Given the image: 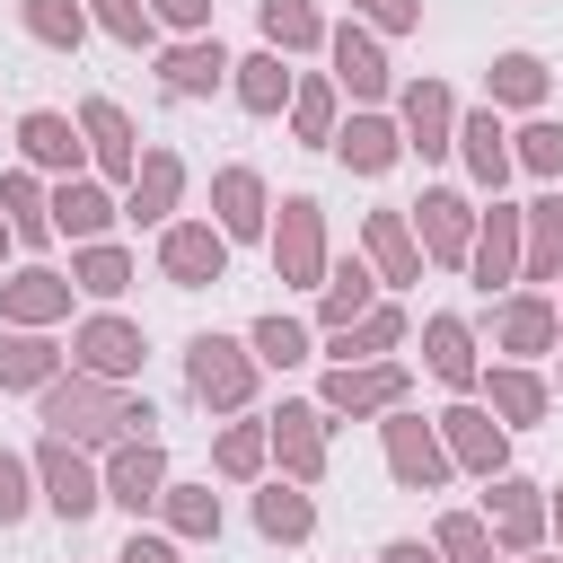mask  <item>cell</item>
Listing matches in <instances>:
<instances>
[{
    "mask_svg": "<svg viewBox=\"0 0 563 563\" xmlns=\"http://www.w3.org/2000/svg\"><path fill=\"white\" fill-rule=\"evenodd\" d=\"M44 422H53V440H70V449H88V440H106V449H114V440H150V422H158V413H150L141 396H123V387H106V378H79V369H70V378H53V387H44Z\"/></svg>",
    "mask_w": 563,
    "mask_h": 563,
    "instance_id": "obj_1",
    "label": "cell"
},
{
    "mask_svg": "<svg viewBox=\"0 0 563 563\" xmlns=\"http://www.w3.org/2000/svg\"><path fill=\"white\" fill-rule=\"evenodd\" d=\"M185 387H194V405L238 413V405L255 396V352L229 343V334H194V343H185Z\"/></svg>",
    "mask_w": 563,
    "mask_h": 563,
    "instance_id": "obj_2",
    "label": "cell"
},
{
    "mask_svg": "<svg viewBox=\"0 0 563 563\" xmlns=\"http://www.w3.org/2000/svg\"><path fill=\"white\" fill-rule=\"evenodd\" d=\"M431 431H440V449H449V466H466V475H510V431L484 413V405H449V413H431Z\"/></svg>",
    "mask_w": 563,
    "mask_h": 563,
    "instance_id": "obj_3",
    "label": "cell"
},
{
    "mask_svg": "<svg viewBox=\"0 0 563 563\" xmlns=\"http://www.w3.org/2000/svg\"><path fill=\"white\" fill-rule=\"evenodd\" d=\"M387 475L405 484V493H440L449 484V449H440V431L422 422V413H405V405H387Z\"/></svg>",
    "mask_w": 563,
    "mask_h": 563,
    "instance_id": "obj_4",
    "label": "cell"
},
{
    "mask_svg": "<svg viewBox=\"0 0 563 563\" xmlns=\"http://www.w3.org/2000/svg\"><path fill=\"white\" fill-rule=\"evenodd\" d=\"M413 246L431 255V264H466V246H475V202L457 194V185H422V202H413Z\"/></svg>",
    "mask_w": 563,
    "mask_h": 563,
    "instance_id": "obj_5",
    "label": "cell"
},
{
    "mask_svg": "<svg viewBox=\"0 0 563 563\" xmlns=\"http://www.w3.org/2000/svg\"><path fill=\"white\" fill-rule=\"evenodd\" d=\"M273 273H282V282H299V290H317V282H325V211H317V194H290V202H282Z\"/></svg>",
    "mask_w": 563,
    "mask_h": 563,
    "instance_id": "obj_6",
    "label": "cell"
},
{
    "mask_svg": "<svg viewBox=\"0 0 563 563\" xmlns=\"http://www.w3.org/2000/svg\"><path fill=\"white\" fill-rule=\"evenodd\" d=\"M79 141H88L97 185H132V167H141V132H132V114H123L114 97H88V106H79Z\"/></svg>",
    "mask_w": 563,
    "mask_h": 563,
    "instance_id": "obj_7",
    "label": "cell"
},
{
    "mask_svg": "<svg viewBox=\"0 0 563 563\" xmlns=\"http://www.w3.org/2000/svg\"><path fill=\"white\" fill-rule=\"evenodd\" d=\"M158 273H167L176 290H211V282L229 273V238H220L211 220H167V238H158Z\"/></svg>",
    "mask_w": 563,
    "mask_h": 563,
    "instance_id": "obj_8",
    "label": "cell"
},
{
    "mask_svg": "<svg viewBox=\"0 0 563 563\" xmlns=\"http://www.w3.org/2000/svg\"><path fill=\"white\" fill-rule=\"evenodd\" d=\"M475 519L493 528L501 554H537V537H545V493H537L528 475H493V493H484Z\"/></svg>",
    "mask_w": 563,
    "mask_h": 563,
    "instance_id": "obj_9",
    "label": "cell"
},
{
    "mask_svg": "<svg viewBox=\"0 0 563 563\" xmlns=\"http://www.w3.org/2000/svg\"><path fill=\"white\" fill-rule=\"evenodd\" d=\"M70 361H79V378H132L141 361H150V343H141V325L132 317H88L79 334H70Z\"/></svg>",
    "mask_w": 563,
    "mask_h": 563,
    "instance_id": "obj_10",
    "label": "cell"
},
{
    "mask_svg": "<svg viewBox=\"0 0 563 563\" xmlns=\"http://www.w3.org/2000/svg\"><path fill=\"white\" fill-rule=\"evenodd\" d=\"M325 405H282L273 422H264V440H273V457H282V484H317L325 475Z\"/></svg>",
    "mask_w": 563,
    "mask_h": 563,
    "instance_id": "obj_11",
    "label": "cell"
},
{
    "mask_svg": "<svg viewBox=\"0 0 563 563\" xmlns=\"http://www.w3.org/2000/svg\"><path fill=\"white\" fill-rule=\"evenodd\" d=\"M317 405H325V413H387V405H405V361H352V369H325Z\"/></svg>",
    "mask_w": 563,
    "mask_h": 563,
    "instance_id": "obj_12",
    "label": "cell"
},
{
    "mask_svg": "<svg viewBox=\"0 0 563 563\" xmlns=\"http://www.w3.org/2000/svg\"><path fill=\"white\" fill-rule=\"evenodd\" d=\"M35 475H44V501H53L62 519H88V510L106 501V475H97L70 440H53V431H44V449H35Z\"/></svg>",
    "mask_w": 563,
    "mask_h": 563,
    "instance_id": "obj_13",
    "label": "cell"
},
{
    "mask_svg": "<svg viewBox=\"0 0 563 563\" xmlns=\"http://www.w3.org/2000/svg\"><path fill=\"white\" fill-rule=\"evenodd\" d=\"M396 132H405V150L449 158V150H457V97H449L440 79H413V88H405V106H396Z\"/></svg>",
    "mask_w": 563,
    "mask_h": 563,
    "instance_id": "obj_14",
    "label": "cell"
},
{
    "mask_svg": "<svg viewBox=\"0 0 563 563\" xmlns=\"http://www.w3.org/2000/svg\"><path fill=\"white\" fill-rule=\"evenodd\" d=\"M325 53H334V88H352L361 106H378L387 88H396V70H387V53H378V35L352 18V26H334L325 35Z\"/></svg>",
    "mask_w": 563,
    "mask_h": 563,
    "instance_id": "obj_15",
    "label": "cell"
},
{
    "mask_svg": "<svg viewBox=\"0 0 563 563\" xmlns=\"http://www.w3.org/2000/svg\"><path fill=\"white\" fill-rule=\"evenodd\" d=\"M0 317H9V325H26V334H44L53 317H70V273H53V264L9 273V282H0Z\"/></svg>",
    "mask_w": 563,
    "mask_h": 563,
    "instance_id": "obj_16",
    "label": "cell"
},
{
    "mask_svg": "<svg viewBox=\"0 0 563 563\" xmlns=\"http://www.w3.org/2000/svg\"><path fill=\"white\" fill-rule=\"evenodd\" d=\"M158 493H167V449H158V440H114V457H106V501L150 510Z\"/></svg>",
    "mask_w": 563,
    "mask_h": 563,
    "instance_id": "obj_17",
    "label": "cell"
},
{
    "mask_svg": "<svg viewBox=\"0 0 563 563\" xmlns=\"http://www.w3.org/2000/svg\"><path fill=\"white\" fill-rule=\"evenodd\" d=\"M176 194H185V158H176V150H141V167H132V185H123V220L158 229V220L176 211Z\"/></svg>",
    "mask_w": 563,
    "mask_h": 563,
    "instance_id": "obj_18",
    "label": "cell"
},
{
    "mask_svg": "<svg viewBox=\"0 0 563 563\" xmlns=\"http://www.w3.org/2000/svg\"><path fill=\"white\" fill-rule=\"evenodd\" d=\"M44 211H53V229H62V238H79V246H97V238L123 220V202H114L97 176H62V194H53Z\"/></svg>",
    "mask_w": 563,
    "mask_h": 563,
    "instance_id": "obj_19",
    "label": "cell"
},
{
    "mask_svg": "<svg viewBox=\"0 0 563 563\" xmlns=\"http://www.w3.org/2000/svg\"><path fill=\"white\" fill-rule=\"evenodd\" d=\"M493 343H501V352H519V361L554 352V343H563V317H554V299H545V290H519V299H501V317H493Z\"/></svg>",
    "mask_w": 563,
    "mask_h": 563,
    "instance_id": "obj_20",
    "label": "cell"
},
{
    "mask_svg": "<svg viewBox=\"0 0 563 563\" xmlns=\"http://www.w3.org/2000/svg\"><path fill=\"white\" fill-rule=\"evenodd\" d=\"M18 150H26V167H62V176H79V167H88L79 123H70V114H53V106L18 114Z\"/></svg>",
    "mask_w": 563,
    "mask_h": 563,
    "instance_id": "obj_21",
    "label": "cell"
},
{
    "mask_svg": "<svg viewBox=\"0 0 563 563\" xmlns=\"http://www.w3.org/2000/svg\"><path fill=\"white\" fill-rule=\"evenodd\" d=\"M352 176H387L396 158H405V132L387 123V114H352V123H334V141H325Z\"/></svg>",
    "mask_w": 563,
    "mask_h": 563,
    "instance_id": "obj_22",
    "label": "cell"
},
{
    "mask_svg": "<svg viewBox=\"0 0 563 563\" xmlns=\"http://www.w3.org/2000/svg\"><path fill=\"white\" fill-rule=\"evenodd\" d=\"M158 79H167V97H211V88L229 79L220 35H185V44H167V53H158Z\"/></svg>",
    "mask_w": 563,
    "mask_h": 563,
    "instance_id": "obj_23",
    "label": "cell"
},
{
    "mask_svg": "<svg viewBox=\"0 0 563 563\" xmlns=\"http://www.w3.org/2000/svg\"><path fill=\"white\" fill-rule=\"evenodd\" d=\"M457 150H466V176L501 202V185H510V132H501L493 106H484V114H457Z\"/></svg>",
    "mask_w": 563,
    "mask_h": 563,
    "instance_id": "obj_24",
    "label": "cell"
},
{
    "mask_svg": "<svg viewBox=\"0 0 563 563\" xmlns=\"http://www.w3.org/2000/svg\"><path fill=\"white\" fill-rule=\"evenodd\" d=\"M211 211H220V238H229V246H238V238H264V211H273V202H264V176H255V167H220V176H211Z\"/></svg>",
    "mask_w": 563,
    "mask_h": 563,
    "instance_id": "obj_25",
    "label": "cell"
},
{
    "mask_svg": "<svg viewBox=\"0 0 563 563\" xmlns=\"http://www.w3.org/2000/svg\"><path fill=\"white\" fill-rule=\"evenodd\" d=\"M466 273L493 290V282H519V211L510 202H493L484 220H475V246H466Z\"/></svg>",
    "mask_w": 563,
    "mask_h": 563,
    "instance_id": "obj_26",
    "label": "cell"
},
{
    "mask_svg": "<svg viewBox=\"0 0 563 563\" xmlns=\"http://www.w3.org/2000/svg\"><path fill=\"white\" fill-rule=\"evenodd\" d=\"M519 282H563V194L519 211Z\"/></svg>",
    "mask_w": 563,
    "mask_h": 563,
    "instance_id": "obj_27",
    "label": "cell"
},
{
    "mask_svg": "<svg viewBox=\"0 0 563 563\" xmlns=\"http://www.w3.org/2000/svg\"><path fill=\"white\" fill-rule=\"evenodd\" d=\"M361 246H369L378 282H422V246H413L405 211H369V220H361Z\"/></svg>",
    "mask_w": 563,
    "mask_h": 563,
    "instance_id": "obj_28",
    "label": "cell"
},
{
    "mask_svg": "<svg viewBox=\"0 0 563 563\" xmlns=\"http://www.w3.org/2000/svg\"><path fill=\"white\" fill-rule=\"evenodd\" d=\"M422 369L440 378V387H475L484 369H475V334L457 325V317H431L422 325Z\"/></svg>",
    "mask_w": 563,
    "mask_h": 563,
    "instance_id": "obj_29",
    "label": "cell"
},
{
    "mask_svg": "<svg viewBox=\"0 0 563 563\" xmlns=\"http://www.w3.org/2000/svg\"><path fill=\"white\" fill-rule=\"evenodd\" d=\"M62 378V343H44V334H26V325H9L0 334V387H53Z\"/></svg>",
    "mask_w": 563,
    "mask_h": 563,
    "instance_id": "obj_30",
    "label": "cell"
},
{
    "mask_svg": "<svg viewBox=\"0 0 563 563\" xmlns=\"http://www.w3.org/2000/svg\"><path fill=\"white\" fill-rule=\"evenodd\" d=\"M229 88H238V106H246V114H282L299 79L282 70V53H246V62H229Z\"/></svg>",
    "mask_w": 563,
    "mask_h": 563,
    "instance_id": "obj_31",
    "label": "cell"
},
{
    "mask_svg": "<svg viewBox=\"0 0 563 563\" xmlns=\"http://www.w3.org/2000/svg\"><path fill=\"white\" fill-rule=\"evenodd\" d=\"M484 396H493L484 413H501V431H510V422H537V413H545V378H537L528 361H501V369L484 378Z\"/></svg>",
    "mask_w": 563,
    "mask_h": 563,
    "instance_id": "obj_32",
    "label": "cell"
},
{
    "mask_svg": "<svg viewBox=\"0 0 563 563\" xmlns=\"http://www.w3.org/2000/svg\"><path fill=\"white\" fill-rule=\"evenodd\" d=\"M255 528H264L273 545H299V537L317 528V501H308V484H264V493H255Z\"/></svg>",
    "mask_w": 563,
    "mask_h": 563,
    "instance_id": "obj_33",
    "label": "cell"
},
{
    "mask_svg": "<svg viewBox=\"0 0 563 563\" xmlns=\"http://www.w3.org/2000/svg\"><path fill=\"white\" fill-rule=\"evenodd\" d=\"M255 18H264V53H317L325 44V18L308 0H255Z\"/></svg>",
    "mask_w": 563,
    "mask_h": 563,
    "instance_id": "obj_34",
    "label": "cell"
},
{
    "mask_svg": "<svg viewBox=\"0 0 563 563\" xmlns=\"http://www.w3.org/2000/svg\"><path fill=\"white\" fill-rule=\"evenodd\" d=\"M396 343H405V308H369V317H352V325L334 334V369L378 361V352H396Z\"/></svg>",
    "mask_w": 563,
    "mask_h": 563,
    "instance_id": "obj_35",
    "label": "cell"
},
{
    "mask_svg": "<svg viewBox=\"0 0 563 563\" xmlns=\"http://www.w3.org/2000/svg\"><path fill=\"white\" fill-rule=\"evenodd\" d=\"M70 290H88V299H123V290H132V255L106 246V238L79 246V255H70Z\"/></svg>",
    "mask_w": 563,
    "mask_h": 563,
    "instance_id": "obj_36",
    "label": "cell"
},
{
    "mask_svg": "<svg viewBox=\"0 0 563 563\" xmlns=\"http://www.w3.org/2000/svg\"><path fill=\"white\" fill-rule=\"evenodd\" d=\"M317 317H325V334H343L352 317H369V273H361V264H325V282H317Z\"/></svg>",
    "mask_w": 563,
    "mask_h": 563,
    "instance_id": "obj_37",
    "label": "cell"
},
{
    "mask_svg": "<svg viewBox=\"0 0 563 563\" xmlns=\"http://www.w3.org/2000/svg\"><path fill=\"white\" fill-rule=\"evenodd\" d=\"M0 220H9V238H53V211H44V185L18 167V176H0Z\"/></svg>",
    "mask_w": 563,
    "mask_h": 563,
    "instance_id": "obj_38",
    "label": "cell"
},
{
    "mask_svg": "<svg viewBox=\"0 0 563 563\" xmlns=\"http://www.w3.org/2000/svg\"><path fill=\"white\" fill-rule=\"evenodd\" d=\"M18 18H26V35L53 44V53H79V35H88V9H79V0H18Z\"/></svg>",
    "mask_w": 563,
    "mask_h": 563,
    "instance_id": "obj_39",
    "label": "cell"
},
{
    "mask_svg": "<svg viewBox=\"0 0 563 563\" xmlns=\"http://www.w3.org/2000/svg\"><path fill=\"white\" fill-rule=\"evenodd\" d=\"M493 106L537 114V106H545V62H537V53H501V62H493Z\"/></svg>",
    "mask_w": 563,
    "mask_h": 563,
    "instance_id": "obj_40",
    "label": "cell"
},
{
    "mask_svg": "<svg viewBox=\"0 0 563 563\" xmlns=\"http://www.w3.org/2000/svg\"><path fill=\"white\" fill-rule=\"evenodd\" d=\"M246 352H255L264 369H299V361H308V325L273 308V317H255V334H246Z\"/></svg>",
    "mask_w": 563,
    "mask_h": 563,
    "instance_id": "obj_41",
    "label": "cell"
},
{
    "mask_svg": "<svg viewBox=\"0 0 563 563\" xmlns=\"http://www.w3.org/2000/svg\"><path fill=\"white\" fill-rule=\"evenodd\" d=\"M158 510H167L176 537H220V493H211V484H167Z\"/></svg>",
    "mask_w": 563,
    "mask_h": 563,
    "instance_id": "obj_42",
    "label": "cell"
},
{
    "mask_svg": "<svg viewBox=\"0 0 563 563\" xmlns=\"http://www.w3.org/2000/svg\"><path fill=\"white\" fill-rule=\"evenodd\" d=\"M431 545H440V563H493L501 545H493V528L475 519V510H449L440 528H431Z\"/></svg>",
    "mask_w": 563,
    "mask_h": 563,
    "instance_id": "obj_43",
    "label": "cell"
},
{
    "mask_svg": "<svg viewBox=\"0 0 563 563\" xmlns=\"http://www.w3.org/2000/svg\"><path fill=\"white\" fill-rule=\"evenodd\" d=\"M264 457H273L264 422H229V431H220V449H211V466H220V475H238V484H246V475H264Z\"/></svg>",
    "mask_w": 563,
    "mask_h": 563,
    "instance_id": "obj_44",
    "label": "cell"
},
{
    "mask_svg": "<svg viewBox=\"0 0 563 563\" xmlns=\"http://www.w3.org/2000/svg\"><path fill=\"white\" fill-rule=\"evenodd\" d=\"M79 9H88V18H97L114 44H132V53H141V44H158V18H150V0H79Z\"/></svg>",
    "mask_w": 563,
    "mask_h": 563,
    "instance_id": "obj_45",
    "label": "cell"
},
{
    "mask_svg": "<svg viewBox=\"0 0 563 563\" xmlns=\"http://www.w3.org/2000/svg\"><path fill=\"white\" fill-rule=\"evenodd\" d=\"M290 132L299 141H334V79H299L290 88Z\"/></svg>",
    "mask_w": 563,
    "mask_h": 563,
    "instance_id": "obj_46",
    "label": "cell"
},
{
    "mask_svg": "<svg viewBox=\"0 0 563 563\" xmlns=\"http://www.w3.org/2000/svg\"><path fill=\"white\" fill-rule=\"evenodd\" d=\"M519 150H510V167H528V176H563V123H528V132H510Z\"/></svg>",
    "mask_w": 563,
    "mask_h": 563,
    "instance_id": "obj_47",
    "label": "cell"
},
{
    "mask_svg": "<svg viewBox=\"0 0 563 563\" xmlns=\"http://www.w3.org/2000/svg\"><path fill=\"white\" fill-rule=\"evenodd\" d=\"M26 484H35V457H18V449H0V528H18V519H26V501H35Z\"/></svg>",
    "mask_w": 563,
    "mask_h": 563,
    "instance_id": "obj_48",
    "label": "cell"
},
{
    "mask_svg": "<svg viewBox=\"0 0 563 563\" xmlns=\"http://www.w3.org/2000/svg\"><path fill=\"white\" fill-rule=\"evenodd\" d=\"M361 26H387V35H413L422 26V0H352Z\"/></svg>",
    "mask_w": 563,
    "mask_h": 563,
    "instance_id": "obj_49",
    "label": "cell"
},
{
    "mask_svg": "<svg viewBox=\"0 0 563 563\" xmlns=\"http://www.w3.org/2000/svg\"><path fill=\"white\" fill-rule=\"evenodd\" d=\"M150 18H167V26L202 35V26H211V0H150Z\"/></svg>",
    "mask_w": 563,
    "mask_h": 563,
    "instance_id": "obj_50",
    "label": "cell"
},
{
    "mask_svg": "<svg viewBox=\"0 0 563 563\" xmlns=\"http://www.w3.org/2000/svg\"><path fill=\"white\" fill-rule=\"evenodd\" d=\"M114 563H176V545H167V537H141V528H132V537H123V554H114Z\"/></svg>",
    "mask_w": 563,
    "mask_h": 563,
    "instance_id": "obj_51",
    "label": "cell"
},
{
    "mask_svg": "<svg viewBox=\"0 0 563 563\" xmlns=\"http://www.w3.org/2000/svg\"><path fill=\"white\" fill-rule=\"evenodd\" d=\"M378 563H440V545H422V537H387Z\"/></svg>",
    "mask_w": 563,
    "mask_h": 563,
    "instance_id": "obj_52",
    "label": "cell"
},
{
    "mask_svg": "<svg viewBox=\"0 0 563 563\" xmlns=\"http://www.w3.org/2000/svg\"><path fill=\"white\" fill-rule=\"evenodd\" d=\"M545 528H554V537H563V493H554V501H545Z\"/></svg>",
    "mask_w": 563,
    "mask_h": 563,
    "instance_id": "obj_53",
    "label": "cell"
},
{
    "mask_svg": "<svg viewBox=\"0 0 563 563\" xmlns=\"http://www.w3.org/2000/svg\"><path fill=\"white\" fill-rule=\"evenodd\" d=\"M9 246H18V238H9V220H0V255H9Z\"/></svg>",
    "mask_w": 563,
    "mask_h": 563,
    "instance_id": "obj_54",
    "label": "cell"
},
{
    "mask_svg": "<svg viewBox=\"0 0 563 563\" xmlns=\"http://www.w3.org/2000/svg\"><path fill=\"white\" fill-rule=\"evenodd\" d=\"M510 563H545V554H510Z\"/></svg>",
    "mask_w": 563,
    "mask_h": 563,
    "instance_id": "obj_55",
    "label": "cell"
},
{
    "mask_svg": "<svg viewBox=\"0 0 563 563\" xmlns=\"http://www.w3.org/2000/svg\"><path fill=\"white\" fill-rule=\"evenodd\" d=\"M554 317H563V299H554Z\"/></svg>",
    "mask_w": 563,
    "mask_h": 563,
    "instance_id": "obj_56",
    "label": "cell"
}]
</instances>
